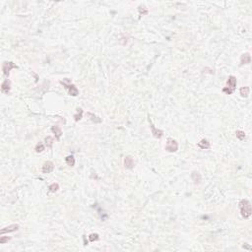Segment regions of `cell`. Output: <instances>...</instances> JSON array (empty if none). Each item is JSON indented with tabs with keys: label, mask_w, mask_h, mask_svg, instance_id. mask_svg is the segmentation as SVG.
I'll return each instance as SVG.
<instances>
[{
	"label": "cell",
	"mask_w": 252,
	"mask_h": 252,
	"mask_svg": "<svg viewBox=\"0 0 252 252\" xmlns=\"http://www.w3.org/2000/svg\"><path fill=\"white\" fill-rule=\"evenodd\" d=\"M239 208H240V213L241 216L244 219H248L251 216L252 210H251V204L250 202L246 199H242L239 203Z\"/></svg>",
	"instance_id": "cell-1"
},
{
	"label": "cell",
	"mask_w": 252,
	"mask_h": 252,
	"mask_svg": "<svg viewBox=\"0 0 252 252\" xmlns=\"http://www.w3.org/2000/svg\"><path fill=\"white\" fill-rule=\"evenodd\" d=\"M226 84H228V87L224 88L223 92L226 94H228V95L233 94L234 92V90H235V87H236V78L234 76H229Z\"/></svg>",
	"instance_id": "cell-2"
},
{
	"label": "cell",
	"mask_w": 252,
	"mask_h": 252,
	"mask_svg": "<svg viewBox=\"0 0 252 252\" xmlns=\"http://www.w3.org/2000/svg\"><path fill=\"white\" fill-rule=\"evenodd\" d=\"M166 150L169 153H173V152H176L178 150V144L174 139L168 138V142H166Z\"/></svg>",
	"instance_id": "cell-3"
},
{
	"label": "cell",
	"mask_w": 252,
	"mask_h": 252,
	"mask_svg": "<svg viewBox=\"0 0 252 252\" xmlns=\"http://www.w3.org/2000/svg\"><path fill=\"white\" fill-rule=\"evenodd\" d=\"M60 84H62L67 90H68V93H69V95H70V96L77 97L79 95V91H78V89L76 88V86H75V85H72V84L66 85V84L62 83V82H60Z\"/></svg>",
	"instance_id": "cell-4"
},
{
	"label": "cell",
	"mask_w": 252,
	"mask_h": 252,
	"mask_svg": "<svg viewBox=\"0 0 252 252\" xmlns=\"http://www.w3.org/2000/svg\"><path fill=\"white\" fill-rule=\"evenodd\" d=\"M16 65L13 63V62H4L3 63V66H2V70H3V74L5 75L6 77L9 76L10 74V70L12 68H16Z\"/></svg>",
	"instance_id": "cell-5"
},
{
	"label": "cell",
	"mask_w": 252,
	"mask_h": 252,
	"mask_svg": "<svg viewBox=\"0 0 252 252\" xmlns=\"http://www.w3.org/2000/svg\"><path fill=\"white\" fill-rule=\"evenodd\" d=\"M53 169H54V164L50 161H47L43 164V166H42L41 171L43 173H51Z\"/></svg>",
	"instance_id": "cell-6"
},
{
	"label": "cell",
	"mask_w": 252,
	"mask_h": 252,
	"mask_svg": "<svg viewBox=\"0 0 252 252\" xmlns=\"http://www.w3.org/2000/svg\"><path fill=\"white\" fill-rule=\"evenodd\" d=\"M19 229V224H11L9 226H6V228L2 229H1V235H3L5 233H13V231H16Z\"/></svg>",
	"instance_id": "cell-7"
},
{
	"label": "cell",
	"mask_w": 252,
	"mask_h": 252,
	"mask_svg": "<svg viewBox=\"0 0 252 252\" xmlns=\"http://www.w3.org/2000/svg\"><path fill=\"white\" fill-rule=\"evenodd\" d=\"M149 122H150V126H151V129H152V134L154 135V137H156V138H158V139L162 138L164 135V132L162 130H159V129H157L150 119H149Z\"/></svg>",
	"instance_id": "cell-8"
},
{
	"label": "cell",
	"mask_w": 252,
	"mask_h": 252,
	"mask_svg": "<svg viewBox=\"0 0 252 252\" xmlns=\"http://www.w3.org/2000/svg\"><path fill=\"white\" fill-rule=\"evenodd\" d=\"M124 166H125L126 168L128 169H132L134 168V161H133V158L130 156H127L125 159H124Z\"/></svg>",
	"instance_id": "cell-9"
},
{
	"label": "cell",
	"mask_w": 252,
	"mask_h": 252,
	"mask_svg": "<svg viewBox=\"0 0 252 252\" xmlns=\"http://www.w3.org/2000/svg\"><path fill=\"white\" fill-rule=\"evenodd\" d=\"M191 178L193 180L194 184H200V182L202 180V176H201V173H199L198 171H193L191 173Z\"/></svg>",
	"instance_id": "cell-10"
},
{
	"label": "cell",
	"mask_w": 252,
	"mask_h": 252,
	"mask_svg": "<svg viewBox=\"0 0 252 252\" xmlns=\"http://www.w3.org/2000/svg\"><path fill=\"white\" fill-rule=\"evenodd\" d=\"M51 131L53 132L54 135H55L56 140H57V141L60 140V137L62 136V131H61V128H60V127H59V126H56V125L52 126V127H51Z\"/></svg>",
	"instance_id": "cell-11"
},
{
	"label": "cell",
	"mask_w": 252,
	"mask_h": 252,
	"mask_svg": "<svg viewBox=\"0 0 252 252\" xmlns=\"http://www.w3.org/2000/svg\"><path fill=\"white\" fill-rule=\"evenodd\" d=\"M10 86H11V83H10V81L8 79H5L4 82L2 83L1 85V90L2 92L5 94H8L10 92Z\"/></svg>",
	"instance_id": "cell-12"
},
{
	"label": "cell",
	"mask_w": 252,
	"mask_h": 252,
	"mask_svg": "<svg viewBox=\"0 0 252 252\" xmlns=\"http://www.w3.org/2000/svg\"><path fill=\"white\" fill-rule=\"evenodd\" d=\"M251 62V56L248 52L244 53L241 55V58H240V64L243 65V64H249Z\"/></svg>",
	"instance_id": "cell-13"
},
{
	"label": "cell",
	"mask_w": 252,
	"mask_h": 252,
	"mask_svg": "<svg viewBox=\"0 0 252 252\" xmlns=\"http://www.w3.org/2000/svg\"><path fill=\"white\" fill-rule=\"evenodd\" d=\"M198 147L203 150H206V149H210L211 147V144L207 139H202V140L198 143Z\"/></svg>",
	"instance_id": "cell-14"
},
{
	"label": "cell",
	"mask_w": 252,
	"mask_h": 252,
	"mask_svg": "<svg viewBox=\"0 0 252 252\" xmlns=\"http://www.w3.org/2000/svg\"><path fill=\"white\" fill-rule=\"evenodd\" d=\"M249 91H250V89H249V87H242L240 90H239V92H240V95L241 97H243V98H247L248 95H249Z\"/></svg>",
	"instance_id": "cell-15"
},
{
	"label": "cell",
	"mask_w": 252,
	"mask_h": 252,
	"mask_svg": "<svg viewBox=\"0 0 252 252\" xmlns=\"http://www.w3.org/2000/svg\"><path fill=\"white\" fill-rule=\"evenodd\" d=\"M87 114H88V116L90 117V119H91V120L93 121V122H95V123H101V118H99V117L97 116V115H95L94 113H91V112H88V113H87Z\"/></svg>",
	"instance_id": "cell-16"
},
{
	"label": "cell",
	"mask_w": 252,
	"mask_h": 252,
	"mask_svg": "<svg viewBox=\"0 0 252 252\" xmlns=\"http://www.w3.org/2000/svg\"><path fill=\"white\" fill-rule=\"evenodd\" d=\"M65 162H66V164H68V166H74V164H75V159H74L73 156H67L66 158H65Z\"/></svg>",
	"instance_id": "cell-17"
},
{
	"label": "cell",
	"mask_w": 252,
	"mask_h": 252,
	"mask_svg": "<svg viewBox=\"0 0 252 252\" xmlns=\"http://www.w3.org/2000/svg\"><path fill=\"white\" fill-rule=\"evenodd\" d=\"M44 142H46V145L47 148H51L52 145H53V138L50 136H47L46 137V139H44Z\"/></svg>",
	"instance_id": "cell-18"
},
{
	"label": "cell",
	"mask_w": 252,
	"mask_h": 252,
	"mask_svg": "<svg viewBox=\"0 0 252 252\" xmlns=\"http://www.w3.org/2000/svg\"><path fill=\"white\" fill-rule=\"evenodd\" d=\"M235 135H236V137H238V138L240 141H242V140H244V139H245V133H244L243 131H241V130H238V131H236L235 132Z\"/></svg>",
	"instance_id": "cell-19"
},
{
	"label": "cell",
	"mask_w": 252,
	"mask_h": 252,
	"mask_svg": "<svg viewBox=\"0 0 252 252\" xmlns=\"http://www.w3.org/2000/svg\"><path fill=\"white\" fill-rule=\"evenodd\" d=\"M89 239L90 241H92V242H94V241H97L99 239V236L98 233H91L89 235Z\"/></svg>",
	"instance_id": "cell-20"
},
{
	"label": "cell",
	"mask_w": 252,
	"mask_h": 252,
	"mask_svg": "<svg viewBox=\"0 0 252 252\" xmlns=\"http://www.w3.org/2000/svg\"><path fill=\"white\" fill-rule=\"evenodd\" d=\"M48 189L50 192H56L59 189V185L57 183H52L51 185H49Z\"/></svg>",
	"instance_id": "cell-21"
},
{
	"label": "cell",
	"mask_w": 252,
	"mask_h": 252,
	"mask_svg": "<svg viewBox=\"0 0 252 252\" xmlns=\"http://www.w3.org/2000/svg\"><path fill=\"white\" fill-rule=\"evenodd\" d=\"M138 9H139V13H140V15H142V16L148 14V9L145 8L144 6H139Z\"/></svg>",
	"instance_id": "cell-22"
},
{
	"label": "cell",
	"mask_w": 252,
	"mask_h": 252,
	"mask_svg": "<svg viewBox=\"0 0 252 252\" xmlns=\"http://www.w3.org/2000/svg\"><path fill=\"white\" fill-rule=\"evenodd\" d=\"M43 150H44V146L41 143H39L37 145V147H36V152H37V153H41V152H42Z\"/></svg>",
	"instance_id": "cell-23"
},
{
	"label": "cell",
	"mask_w": 252,
	"mask_h": 252,
	"mask_svg": "<svg viewBox=\"0 0 252 252\" xmlns=\"http://www.w3.org/2000/svg\"><path fill=\"white\" fill-rule=\"evenodd\" d=\"M82 113H83V110H82V108H80V113H77L74 115V118H75V121H79L80 119L82 118Z\"/></svg>",
	"instance_id": "cell-24"
},
{
	"label": "cell",
	"mask_w": 252,
	"mask_h": 252,
	"mask_svg": "<svg viewBox=\"0 0 252 252\" xmlns=\"http://www.w3.org/2000/svg\"><path fill=\"white\" fill-rule=\"evenodd\" d=\"M10 239V238H8V236H6V238H4V236H2L1 238H0V243L1 244H4L5 242H7Z\"/></svg>",
	"instance_id": "cell-25"
}]
</instances>
